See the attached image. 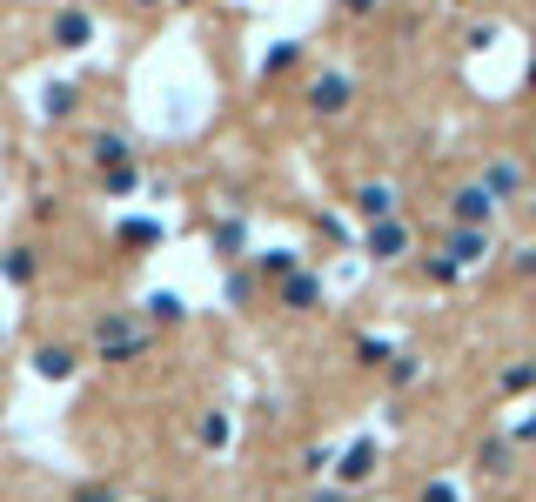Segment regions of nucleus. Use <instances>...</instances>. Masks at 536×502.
Returning a JSON list of instances; mask_svg holds the SVG:
<instances>
[{
	"label": "nucleus",
	"instance_id": "22",
	"mask_svg": "<svg viewBox=\"0 0 536 502\" xmlns=\"http://www.w3.org/2000/svg\"><path fill=\"white\" fill-rule=\"evenodd\" d=\"M536 389V362H510L503 369V395H530Z\"/></svg>",
	"mask_w": 536,
	"mask_h": 502
},
{
	"label": "nucleus",
	"instance_id": "20",
	"mask_svg": "<svg viewBox=\"0 0 536 502\" xmlns=\"http://www.w3.org/2000/svg\"><path fill=\"white\" fill-rule=\"evenodd\" d=\"M356 355H362V369H389V362H396V349H389L382 335H356Z\"/></svg>",
	"mask_w": 536,
	"mask_h": 502
},
{
	"label": "nucleus",
	"instance_id": "1",
	"mask_svg": "<svg viewBox=\"0 0 536 502\" xmlns=\"http://www.w3.org/2000/svg\"><path fill=\"white\" fill-rule=\"evenodd\" d=\"M88 342H94V362H141L155 335H148V322H141V315L114 308V315H101V322H94Z\"/></svg>",
	"mask_w": 536,
	"mask_h": 502
},
{
	"label": "nucleus",
	"instance_id": "15",
	"mask_svg": "<svg viewBox=\"0 0 536 502\" xmlns=\"http://www.w3.org/2000/svg\"><path fill=\"white\" fill-rule=\"evenodd\" d=\"M510 456H516V442L510 436H490L483 449H476V469H483V476H510Z\"/></svg>",
	"mask_w": 536,
	"mask_h": 502
},
{
	"label": "nucleus",
	"instance_id": "29",
	"mask_svg": "<svg viewBox=\"0 0 536 502\" xmlns=\"http://www.w3.org/2000/svg\"><path fill=\"white\" fill-rule=\"evenodd\" d=\"M141 188V168H114L108 175V195H134Z\"/></svg>",
	"mask_w": 536,
	"mask_h": 502
},
{
	"label": "nucleus",
	"instance_id": "23",
	"mask_svg": "<svg viewBox=\"0 0 536 502\" xmlns=\"http://www.w3.org/2000/svg\"><path fill=\"white\" fill-rule=\"evenodd\" d=\"M389 382H396V389L423 382V355H396V362H389Z\"/></svg>",
	"mask_w": 536,
	"mask_h": 502
},
{
	"label": "nucleus",
	"instance_id": "30",
	"mask_svg": "<svg viewBox=\"0 0 536 502\" xmlns=\"http://www.w3.org/2000/svg\"><path fill=\"white\" fill-rule=\"evenodd\" d=\"M329 462H335V449H309V456H302V476H322Z\"/></svg>",
	"mask_w": 536,
	"mask_h": 502
},
{
	"label": "nucleus",
	"instance_id": "25",
	"mask_svg": "<svg viewBox=\"0 0 536 502\" xmlns=\"http://www.w3.org/2000/svg\"><path fill=\"white\" fill-rule=\"evenodd\" d=\"M74 81H54V88H47V114H54V121H61V114H74Z\"/></svg>",
	"mask_w": 536,
	"mask_h": 502
},
{
	"label": "nucleus",
	"instance_id": "10",
	"mask_svg": "<svg viewBox=\"0 0 536 502\" xmlns=\"http://www.w3.org/2000/svg\"><path fill=\"white\" fill-rule=\"evenodd\" d=\"M369 255H376V262H402V255H409V221H376V228H369Z\"/></svg>",
	"mask_w": 536,
	"mask_h": 502
},
{
	"label": "nucleus",
	"instance_id": "2",
	"mask_svg": "<svg viewBox=\"0 0 536 502\" xmlns=\"http://www.w3.org/2000/svg\"><path fill=\"white\" fill-rule=\"evenodd\" d=\"M302 108H309L315 121H335V114H349V108H356V81H349L342 67H322L309 88H302Z\"/></svg>",
	"mask_w": 536,
	"mask_h": 502
},
{
	"label": "nucleus",
	"instance_id": "8",
	"mask_svg": "<svg viewBox=\"0 0 536 502\" xmlns=\"http://www.w3.org/2000/svg\"><path fill=\"white\" fill-rule=\"evenodd\" d=\"M88 41H94V14H88V7H61V14H54V47L81 54Z\"/></svg>",
	"mask_w": 536,
	"mask_h": 502
},
{
	"label": "nucleus",
	"instance_id": "24",
	"mask_svg": "<svg viewBox=\"0 0 536 502\" xmlns=\"http://www.w3.org/2000/svg\"><path fill=\"white\" fill-rule=\"evenodd\" d=\"M222 295H228V308H242L248 295H255V275H242V268H228V282H222Z\"/></svg>",
	"mask_w": 536,
	"mask_h": 502
},
{
	"label": "nucleus",
	"instance_id": "33",
	"mask_svg": "<svg viewBox=\"0 0 536 502\" xmlns=\"http://www.w3.org/2000/svg\"><path fill=\"white\" fill-rule=\"evenodd\" d=\"M74 502H114V489L108 482H94V489H74Z\"/></svg>",
	"mask_w": 536,
	"mask_h": 502
},
{
	"label": "nucleus",
	"instance_id": "11",
	"mask_svg": "<svg viewBox=\"0 0 536 502\" xmlns=\"http://www.w3.org/2000/svg\"><path fill=\"white\" fill-rule=\"evenodd\" d=\"M282 308H295V315H309V308H322V275H309V268H295L289 282H282Z\"/></svg>",
	"mask_w": 536,
	"mask_h": 502
},
{
	"label": "nucleus",
	"instance_id": "7",
	"mask_svg": "<svg viewBox=\"0 0 536 502\" xmlns=\"http://www.w3.org/2000/svg\"><path fill=\"white\" fill-rule=\"evenodd\" d=\"M88 161L94 168H108V175L114 168H134V141L128 134H114V128H101V134H88Z\"/></svg>",
	"mask_w": 536,
	"mask_h": 502
},
{
	"label": "nucleus",
	"instance_id": "31",
	"mask_svg": "<svg viewBox=\"0 0 536 502\" xmlns=\"http://www.w3.org/2000/svg\"><path fill=\"white\" fill-rule=\"evenodd\" d=\"M302 502H356V489H309Z\"/></svg>",
	"mask_w": 536,
	"mask_h": 502
},
{
	"label": "nucleus",
	"instance_id": "35",
	"mask_svg": "<svg viewBox=\"0 0 536 502\" xmlns=\"http://www.w3.org/2000/svg\"><path fill=\"white\" fill-rule=\"evenodd\" d=\"M342 14H376V0H342Z\"/></svg>",
	"mask_w": 536,
	"mask_h": 502
},
{
	"label": "nucleus",
	"instance_id": "36",
	"mask_svg": "<svg viewBox=\"0 0 536 502\" xmlns=\"http://www.w3.org/2000/svg\"><path fill=\"white\" fill-rule=\"evenodd\" d=\"M530 88H536V61H530Z\"/></svg>",
	"mask_w": 536,
	"mask_h": 502
},
{
	"label": "nucleus",
	"instance_id": "27",
	"mask_svg": "<svg viewBox=\"0 0 536 502\" xmlns=\"http://www.w3.org/2000/svg\"><path fill=\"white\" fill-rule=\"evenodd\" d=\"M423 275H429V282H456V275H463V268L449 262V255H429V262H423Z\"/></svg>",
	"mask_w": 536,
	"mask_h": 502
},
{
	"label": "nucleus",
	"instance_id": "21",
	"mask_svg": "<svg viewBox=\"0 0 536 502\" xmlns=\"http://www.w3.org/2000/svg\"><path fill=\"white\" fill-rule=\"evenodd\" d=\"M295 268H302V255H295V248H268V255H262V275H275V282H289Z\"/></svg>",
	"mask_w": 536,
	"mask_h": 502
},
{
	"label": "nucleus",
	"instance_id": "17",
	"mask_svg": "<svg viewBox=\"0 0 536 502\" xmlns=\"http://www.w3.org/2000/svg\"><path fill=\"white\" fill-rule=\"evenodd\" d=\"M141 308H148V322H161V328H168V322H181V315H188V302H181L175 288H155V295H148V302H141Z\"/></svg>",
	"mask_w": 536,
	"mask_h": 502
},
{
	"label": "nucleus",
	"instance_id": "37",
	"mask_svg": "<svg viewBox=\"0 0 536 502\" xmlns=\"http://www.w3.org/2000/svg\"><path fill=\"white\" fill-rule=\"evenodd\" d=\"M141 7H161V0H141Z\"/></svg>",
	"mask_w": 536,
	"mask_h": 502
},
{
	"label": "nucleus",
	"instance_id": "34",
	"mask_svg": "<svg viewBox=\"0 0 536 502\" xmlns=\"http://www.w3.org/2000/svg\"><path fill=\"white\" fill-rule=\"evenodd\" d=\"M510 442H536V409H530V415H523V422L510 429Z\"/></svg>",
	"mask_w": 536,
	"mask_h": 502
},
{
	"label": "nucleus",
	"instance_id": "9",
	"mask_svg": "<svg viewBox=\"0 0 536 502\" xmlns=\"http://www.w3.org/2000/svg\"><path fill=\"white\" fill-rule=\"evenodd\" d=\"M443 255L456 268H476L483 255H490V228H449V241H443Z\"/></svg>",
	"mask_w": 536,
	"mask_h": 502
},
{
	"label": "nucleus",
	"instance_id": "12",
	"mask_svg": "<svg viewBox=\"0 0 536 502\" xmlns=\"http://www.w3.org/2000/svg\"><path fill=\"white\" fill-rule=\"evenodd\" d=\"M74 362H81V355H74V349H61V342L34 349V375H41V382H67V375H74Z\"/></svg>",
	"mask_w": 536,
	"mask_h": 502
},
{
	"label": "nucleus",
	"instance_id": "6",
	"mask_svg": "<svg viewBox=\"0 0 536 502\" xmlns=\"http://www.w3.org/2000/svg\"><path fill=\"white\" fill-rule=\"evenodd\" d=\"M349 208H356V221H369V228H376V221H396V188H389V181H362L356 195H349Z\"/></svg>",
	"mask_w": 536,
	"mask_h": 502
},
{
	"label": "nucleus",
	"instance_id": "32",
	"mask_svg": "<svg viewBox=\"0 0 536 502\" xmlns=\"http://www.w3.org/2000/svg\"><path fill=\"white\" fill-rule=\"evenodd\" d=\"M516 275H523V282H536V248H516Z\"/></svg>",
	"mask_w": 536,
	"mask_h": 502
},
{
	"label": "nucleus",
	"instance_id": "28",
	"mask_svg": "<svg viewBox=\"0 0 536 502\" xmlns=\"http://www.w3.org/2000/svg\"><path fill=\"white\" fill-rule=\"evenodd\" d=\"M463 47H469V54H483V47H496V27H490V21H476V27L463 34Z\"/></svg>",
	"mask_w": 536,
	"mask_h": 502
},
{
	"label": "nucleus",
	"instance_id": "16",
	"mask_svg": "<svg viewBox=\"0 0 536 502\" xmlns=\"http://www.w3.org/2000/svg\"><path fill=\"white\" fill-rule=\"evenodd\" d=\"M161 235H168V228L148 221V215H128V221H121V248H161Z\"/></svg>",
	"mask_w": 536,
	"mask_h": 502
},
{
	"label": "nucleus",
	"instance_id": "3",
	"mask_svg": "<svg viewBox=\"0 0 536 502\" xmlns=\"http://www.w3.org/2000/svg\"><path fill=\"white\" fill-rule=\"evenodd\" d=\"M376 442L369 436H356V442H342V449H335V489H362V482L376 476Z\"/></svg>",
	"mask_w": 536,
	"mask_h": 502
},
{
	"label": "nucleus",
	"instance_id": "4",
	"mask_svg": "<svg viewBox=\"0 0 536 502\" xmlns=\"http://www.w3.org/2000/svg\"><path fill=\"white\" fill-rule=\"evenodd\" d=\"M449 221H456V228H490V221H496V201H490V188H483V181L456 188V195H449Z\"/></svg>",
	"mask_w": 536,
	"mask_h": 502
},
{
	"label": "nucleus",
	"instance_id": "26",
	"mask_svg": "<svg viewBox=\"0 0 536 502\" xmlns=\"http://www.w3.org/2000/svg\"><path fill=\"white\" fill-rule=\"evenodd\" d=\"M416 502H463V489H456L449 476H429V482H423V496H416Z\"/></svg>",
	"mask_w": 536,
	"mask_h": 502
},
{
	"label": "nucleus",
	"instance_id": "18",
	"mask_svg": "<svg viewBox=\"0 0 536 502\" xmlns=\"http://www.w3.org/2000/svg\"><path fill=\"white\" fill-rule=\"evenodd\" d=\"M228 436H235L228 409H208V415H201V449H228Z\"/></svg>",
	"mask_w": 536,
	"mask_h": 502
},
{
	"label": "nucleus",
	"instance_id": "5",
	"mask_svg": "<svg viewBox=\"0 0 536 502\" xmlns=\"http://www.w3.org/2000/svg\"><path fill=\"white\" fill-rule=\"evenodd\" d=\"M483 188H490V201H516L523 188H530V161H516V154H496L490 168H483Z\"/></svg>",
	"mask_w": 536,
	"mask_h": 502
},
{
	"label": "nucleus",
	"instance_id": "14",
	"mask_svg": "<svg viewBox=\"0 0 536 502\" xmlns=\"http://www.w3.org/2000/svg\"><path fill=\"white\" fill-rule=\"evenodd\" d=\"M0 275H7L14 288H27L34 275H41V255H34V248H7V255H0Z\"/></svg>",
	"mask_w": 536,
	"mask_h": 502
},
{
	"label": "nucleus",
	"instance_id": "13",
	"mask_svg": "<svg viewBox=\"0 0 536 502\" xmlns=\"http://www.w3.org/2000/svg\"><path fill=\"white\" fill-rule=\"evenodd\" d=\"M242 248H248V215H222V221H215V255L235 262Z\"/></svg>",
	"mask_w": 536,
	"mask_h": 502
},
{
	"label": "nucleus",
	"instance_id": "38",
	"mask_svg": "<svg viewBox=\"0 0 536 502\" xmlns=\"http://www.w3.org/2000/svg\"><path fill=\"white\" fill-rule=\"evenodd\" d=\"M456 7H463V0H456Z\"/></svg>",
	"mask_w": 536,
	"mask_h": 502
},
{
	"label": "nucleus",
	"instance_id": "19",
	"mask_svg": "<svg viewBox=\"0 0 536 502\" xmlns=\"http://www.w3.org/2000/svg\"><path fill=\"white\" fill-rule=\"evenodd\" d=\"M295 61H302V41H275V47H268V54H262V74H268V81H275V74H289Z\"/></svg>",
	"mask_w": 536,
	"mask_h": 502
}]
</instances>
